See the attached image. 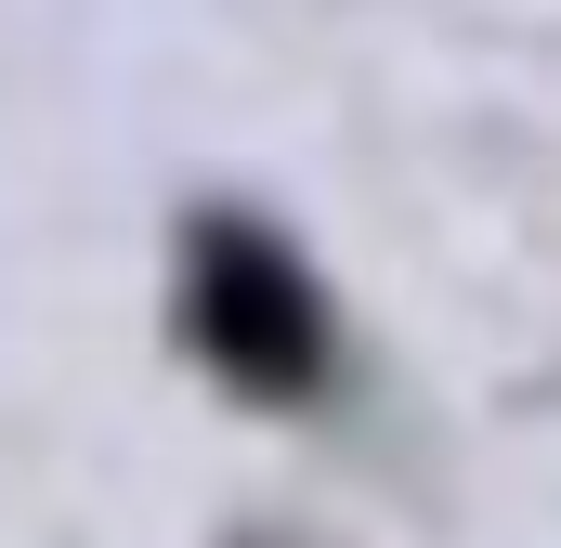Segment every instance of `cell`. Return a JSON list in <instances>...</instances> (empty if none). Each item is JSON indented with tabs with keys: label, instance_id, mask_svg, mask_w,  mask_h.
<instances>
[{
	"label": "cell",
	"instance_id": "6da1fadb",
	"mask_svg": "<svg viewBox=\"0 0 561 548\" xmlns=\"http://www.w3.org/2000/svg\"><path fill=\"white\" fill-rule=\"evenodd\" d=\"M183 340L222 366V392L249 406H313L327 366H340V327H327V287L300 274L287 236L262 222H196L183 236Z\"/></svg>",
	"mask_w": 561,
	"mask_h": 548
}]
</instances>
